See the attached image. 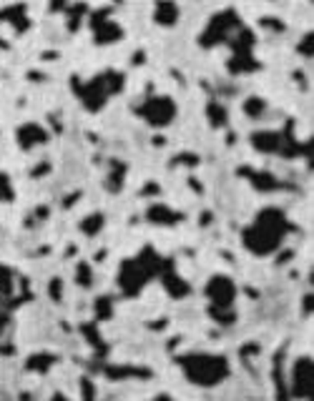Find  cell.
Listing matches in <instances>:
<instances>
[{
  "mask_svg": "<svg viewBox=\"0 0 314 401\" xmlns=\"http://www.w3.org/2000/svg\"><path fill=\"white\" fill-rule=\"evenodd\" d=\"M176 15H179V10H176L174 3H168V0H161V3H159V10H156V21L164 23V25H174V23H176Z\"/></svg>",
  "mask_w": 314,
  "mask_h": 401,
  "instance_id": "7",
  "label": "cell"
},
{
  "mask_svg": "<svg viewBox=\"0 0 314 401\" xmlns=\"http://www.w3.org/2000/svg\"><path fill=\"white\" fill-rule=\"evenodd\" d=\"M184 371L194 384L199 387H214L229 373V367L222 356H211V353H191L181 361Z\"/></svg>",
  "mask_w": 314,
  "mask_h": 401,
  "instance_id": "2",
  "label": "cell"
},
{
  "mask_svg": "<svg viewBox=\"0 0 314 401\" xmlns=\"http://www.w3.org/2000/svg\"><path fill=\"white\" fill-rule=\"evenodd\" d=\"M176 116V105L171 98H151L146 101V111H144V118H146L148 123L154 125H166L171 123V118Z\"/></svg>",
  "mask_w": 314,
  "mask_h": 401,
  "instance_id": "5",
  "label": "cell"
},
{
  "mask_svg": "<svg viewBox=\"0 0 314 401\" xmlns=\"http://www.w3.org/2000/svg\"><path fill=\"white\" fill-rule=\"evenodd\" d=\"M18 138L23 141V148H33V145H41L48 141V136H46V131H43L41 125H35V123H28V125H23L21 131H18Z\"/></svg>",
  "mask_w": 314,
  "mask_h": 401,
  "instance_id": "6",
  "label": "cell"
},
{
  "mask_svg": "<svg viewBox=\"0 0 314 401\" xmlns=\"http://www.w3.org/2000/svg\"><path fill=\"white\" fill-rule=\"evenodd\" d=\"M292 396H312V359H300L292 367Z\"/></svg>",
  "mask_w": 314,
  "mask_h": 401,
  "instance_id": "4",
  "label": "cell"
},
{
  "mask_svg": "<svg viewBox=\"0 0 314 401\" xmlns=\"http://www.w3.org/2000/svg\"><path fill=\"white\" fill-rule=\"evenodd\" d=\"M206 296H209V301H211V311H219V309L229 311V306L234 304V298H237V286H234L231 278L217 276V278H211L209 286H206Z\"/></svg>",
  "mask_w": 314,
  "mask_h": 401,
  "instance_id": "3",
  "label": "cell"
},
{
  "mask_svg": "<svg viewBox=\"0 0 314 401\" xmlns=\"http://www.w3.org/2000/svg\"><path fill=\"white\" fill-rule=\"evenodd\" d=\"M286 231H289V223L279 208H264L244 231V246L254 256H269L284 243Z\"/></svg>",
  "mask_w": 314,
  "mask_h": 401,
  "instance_id": "1",
  "label": "cell"
},
{
  "mask_svg": "<svg viewBox=\"0 0 314 401\" xmlns=\"http://www.w3.org/2000/svg\"><path fill=\"white\" fill-rule=\"evenodd\" d=\"M0 181H3V188H10V183H8L10 178H6V176H0Z\"/></svg>",
  "mask_w": 314,
  "mask_h": 401,
  "instance_id": "8",
  "label": "cell"
}]
</instances>
